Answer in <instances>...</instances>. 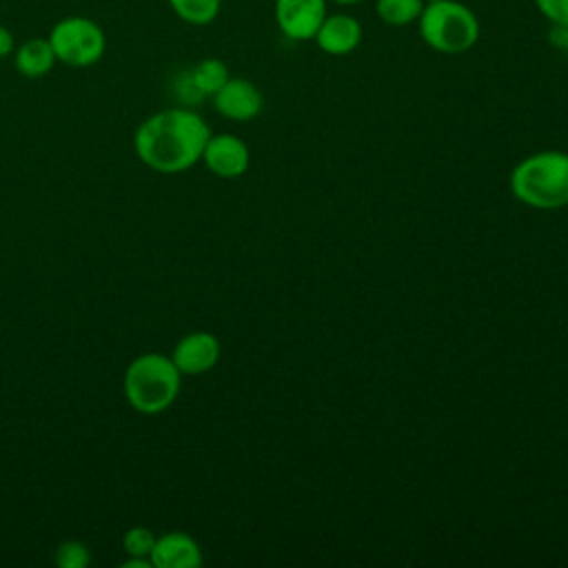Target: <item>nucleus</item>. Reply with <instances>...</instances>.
<instances>
[{"instance_id": "f257e3e1", "label": "nucleus", "mask_w": 568, "mask_h": 568, "mask_svg": "<svg viewBox=\"0 0 568 568\" xmlns=\"http://www.w3.org/2000/svg\"><path fill=\"white\" fill-rule=\"evenodd\" d=\"M211 129L191 109L173 106L149 115L133 135V149L142 164L160 173H180L202 160Z\"/></svg>"}, {"instance_id": "f03ea898", "label": "nucleus", "mask_w": 568, "mask_h": 568, "mask_svg": "<svg viewBox=\"0 0 568 568\" xmlns=\"http://www.w3.org/2000/svg\"><path fill=\"white\" fill-rule=\"evenodd\" d=\"M182 373L171 355H138L124 371V397L142 415L164 413L180 395Z\"/></svg>"}, {"instance_id": "7ed1b4c3", "label": "nucleus", "mask_w": 568, "mask_h": 568, "mask_svg": "<svg viewBox=\"0 0 568 568\" xmlns=\"http://www.w3.org/2000/svg\"><path fill=\"white\" fill-rule=\"evenodd\" d=\"M513 195L535 209L568 204V153L539 151L524 158L510 173Z\"/></svg>"}, {"instance_id": "20e7f679", "label": "nucleus", "mask_w": 568, "mask_h": 568, "mask_svg": "<svg viewBox=\"0 0 568 568\" xmlns=\"http://www.w3.org/2000/svg\"><path fill=\"white\" fill-rule=\"evenodd\" d=\"M417 22L424 42L439 53H464L479 38L477 16L459 0H430Z\"/></svg>"}, {"instance_id": "39448f33", "label": "nucleus", "mask_w": 568, "mask_h": 568, "mask_svg": "<svg viewBox=\"0 0 568 568\" xmlns=\"http://www.w3.org/2000/svg\"><path fill=\"white\" fill-rule=\"evenodd\" d=\"M47 38L55 60L73 69L93 67L106 51L104 29L87 16H67L58 20Z\"/></svg>"}, {"instance_id": "423d86ee", "label": "nucleus", "mask_w": 568, "mask_h": 568, "mask_svg": "<svg viewBox=\"0 0 568 568\" xmlns=\"http://www.w3.org/2000/svg\"><path fill=\"white\" fill-rule=\"evenodd\" d=\"M326 16V0H275V22L295 42L315 38Z\"/></svg>"}, {"instance_id": "0eeeda50", "label": "nucleus", "mask_w": 568, "mask_h": 568, "mask_svg": "<svg viewBox=\"0 0 568 568\" xmlns=\"http://www.w3.org/2000/svg\"><path fill=\"white\" fill-rule=\"evenodd\" d=\"M248 146L244 144L242 138L233 135V133H220V135H211L204 153H202V162L206 164V169L217 175V178H240L246 173L248 169Z\"/></svg>"}, {"instance_id": "6e6552de", "label": "nucleus", "mask_w": 568, "mask_h": 568, "mask_svg": "<svg viewBox=\"0 0 568 568\" xmlns=\"http://www.w3.org/2000/svg\"><path fill=\"white\" fill-rule=\"evenodd\" d=\"M173 364L182 375L209 373L220 359V342L209 331L186 333L171 353Z\"/></svg>"}, {"instance_id": "1a4fd4ad", "label": "nucleus", "mask_w": 568, "mask_h": 568, "mask_svg": "<svg viewBox=\"0 0 568 568\" xmlns=\"http://www.w3.org/2000/svg\"><path fill=\"white\" fill-rule=\"evenodd\" d=\"M260 89L244 78H229L222 89L213 95V106L220 115L237 122L253 120L262 111Z\"/></svg>"}, {"instance_id": "9d476101", "label": "nucleus", "mask_w": 568, "mask_h": 568, "mask_svg": "<svg viewBox=\"0 0 568 568\" xmlns=\"http://www.w3.org/2000/svg\"><path fill=\"white\" fill-rule=\"evenodd\" d=\"M151 564L153 568H200L202 548L189 532L171 530L155 539Z\"/></svg>"}, {"instance_id": "9b49d317", "label": "nucleus", "mask_w": 568, "mask_h": 568, "mask_svg": "<svg viewBox=\"0 0 568 568\" xmlns=\"http://www.w3.org/2000/svg\"><path fill=\"white\" fill-rule=\"evenodd\" d=\"M315 42L324 53L346 55L362 42V24L348 13L326 16L315 33Z\"/></svg>"}, {"instance_id": "f8f14e48", "label": "nucleus", "mask_w": 568, "mask_h": 568, "mask_svg": "<svg viewBox=\"0 0 568 568\" xmlns=\"http://www.w3.org/2000/svg\"><path fill=\"white\" fill-rule=\"evenodd\" d=\"M55 53L49 44V38H27L24 42L16 44L13 51V64L16 71L24 78H42L47 75L55 64Z\"/></svg>"}, {"instance_id": "ddd939ff", "label": "nucleus", "mask_w": 568, "mask_h": 568, "mask_svg": "<svg viewBox=\"0 0 568 568\" xmlns=\"http://www.w3.org/2000/svg\"><path fill=\"white\" fill-rule=\"evenodd\" d=\"M189 78L193 82V87L197 89V93L204 98V95H215L222 84L231 78L229 75V69L222 60L217 58H204L200 60L191 71H189Z\"/></svg>"}, {"instance_id": "4468645a", "label": "nucleus", "mask_w": 568, "mask_h": 568, "mask_svg": "<svg viewBox=\"0 0 568 568\" xmlns=\"http://www.w3.org/2000/svg\"><path fill=\"white\" fill-rule=\"evenodd\" d=\"M166 2L182 22L193 27L211 24L222 9V0H166Z\"/></svg>"}, {"instance_id": "2eb2a0df", "label": "nucleus", "mask_w": 568, "mask_h": 568, "mask_svg": "<svg viewBox=\"0 0 568 568\" xmlns=\"http://www.w3.org/2000/svg\"><path fill=\"white\" fill-rule=\"evenodd\" d=\"M377 16L390 27H406L422 16L424 0H377Z\"/></svg>"}, {"instance_id": "dca6fc26", "label": "nucleus", "mask_w": 568, "mask_h": 568, "mask_svg": "<svg viewBox=\"0 0 568 568\" xmlns=\"http://www.w3.org/2000/svg\"><path fill=\"white\" fill-rule=\"evenodd\" d=\"M158 535L146 528V526H131L124 537H122V546L126 557H149L151 559V550L155 546Z\"/></svg>"}, {"instance_id": "f3484780", "label": "nucleus", "mask_w": 568, "mask_h": 568, "mask_svg": "<svg viewBox=\"0 0 568 568\" xmlns=\"http://www.w3.org/2000/svg\"><path fill=\"white\" fill-rule=\"evenodd\" d=\"M89 561H91L89 546L78 539L62 541L55 550V564L60 568H84V566H89Z\"/></svg>"}, {"instance_id": "a211bd4d", "label": "nucleus", "mask_w": 568, "mask_h": 568, "mask_svg": "<svg viewBox=\"0 0 568 568\" xmlns=\"http://www.w3.org/2000/svg\"><path fill=\"white\" fill-rule=\"evenodd\" d=\"M535 4L552 24H568V0H535Z\"/></svg>"}, {"instance_id": "6ab92c4d", "label": "nucleus", "mask_w": 568, "mask_h": 568, "mask_svg": "<svg viewBox=\"0 0 568 568\" xmlns=\"http://www.w3.org/2000/svg\"><path fill=\"white\" fill-rule=\"evenodd\" d=\"M548 40L552 47L568 53V24H552L548 31Z\"/></svg>"}, {"instance_id": "aec40b11", "label": "nucleus", "mask_w": 568, "mask_h": 568, "mask_svg": "<svg viewBox=\"0 0 568 568\" xmlns=\"http://www.w3.org/2000/svg\"><path fill=\"white\" fill-rule=\"evenodd\" d=\"M16 51V38L11 33V29H7L4 24H0V60L13 55Z\"/></svg>"}, {"instance_id": "412c9836", "label": "nucleus", "mask_w": 568, "mask_h": 568, "mask_svg": "<svg viewBox=\"0 0 568 568\" xmlns=\"http://www.w3.org/2000/svg\"><path fill=\"white\" fill-rule=\"evenodd\" d=\"M122 568H153L149 557H129L122 561Z\"/></svg>"}, {"instance_id": "4be33fe9", "label": "nucleus", "mask_w": 568, "mask_h": 568, "mask_svg": "<svg viewBox=\"0 0 568 568\" xmlns=\"http://www.w3.org/2000/svg\"><path fill=\"white\" fill-rule=\"evenodd\" d=\"M333 2H337V4H357L362 0H333Z\"/></svg>"}]
</instances>
